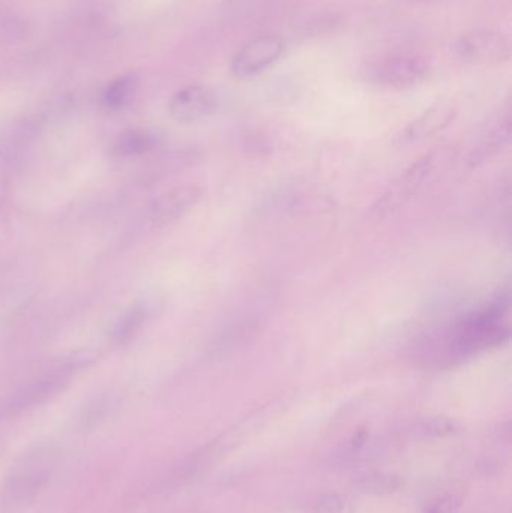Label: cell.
Wrapping results in <instances>:
<instances>
[{
    "label": "cell",
    "mask_w": 512,
    "mask_h": 513,
    "mask_svg": "<svg viewBox=\"0 0 512 513\" xmlns=\"http://www.w3.org/2000/svg\"><path fill=\"white\" fill-rule=\"evenodd\" d=\"M146 318H148V308L143 305H137L136 308H131L121 320L116 324L113 329V339L119 344H125L130 341L131 338L137 335L143 324H145Z\"/></svg>",
    "instance_id": "cell-14"
},
{
    "label": "cell",
    "mask_w": 512,
    "mask_h": 513,
    "mask_svg": "<svg viewBox=\"0 0 512 513\" xmlns=\"http://www.w3.org/2000/svg\"><path fill=\"white\" fill-rule=\"evenodd\" d=\"M115 408V401L112 398H101L100 401H95L94 404L89 405L83 413L80 423L85 428H94V426L100 425L106 417L112 413Z\"/></svg>",
    "instance_id": "cell-16"
},
{
    "label": "cell",
    "mask_w": 512,
    "mask_h": 513,
    "mask_svg": "<svg viewBox=\"0 0 512 513\" xmlns=\"http://www.w3.org/2000/svg\"><path fill=\"white\" fill-rule=\"evenodd\" d=\"M155 146V137L151 132L131 129L116 138L113 152L118 156H136L148 152Z\"/></svg>",
    "instance_id": "cell-12"
},
{
    "label": "cell",
    "mask_w": 512,
    "mask_h": 513,
    "mask_svg": "<svg viewBox=\"0 0 512 513\" xmlns=\"http://www.w3.org/2000/svg\"><path fill=\"white\" fill-rule=\"evenodd\" d=\"M416 431L428 438H449L460 435L464 425L458 419L448 416H431L416 425Z\"/></svg>",
    "instance_id": "cell-13"
},
{
    "label": "cell",
    "mask_w": 512,
    "mask_h": 513,
    "mask_svg": "<svg viewBox=\"0 0 512 513\" xmlns=\"http://www.w3.org/2000/svg\"><path fill=\"white\" fill-rule=\"evenodd\" d=\"M220 99L211 87L202 84L184 87L170 98L169 111L181 123H194L212 116L218 110Z\"/></svg>",
    "instance_id": "cell-8"
},
{
    "label": "cell",
    "mask_w": 512,
    "mask_h": 513,
    "mask_svg": "<svg viewBox=\"0 0 512 513\" xmlns=\"http://www.w3.org/2000/svg\"><path fill=\"white\" fill-rule=\"evenodd\" d=\"M401 482L395 476H377L367 477L364 480L365 491L376 492V494H385V492H394L395 489L400 488Z\"/></svg>",
    "instance_id": "cell-17"
},
{
    "label": "cell",
    "mask_w": 512,
    "mask_h": 513,
    "mask_svg": "<svg viewBox=\"0 0 512 513\" xmlns=\"http://www.w3.org/2000/svg\"><path fill=\"white\" fill-rule=\"evenodd\" d=\"M59 456L53 444L28 450L13 465L0 489V513H22L32 506L52 479Z\"/></svg>",
    "instance_id": "cell-2"
},
{
    "label": "cell",
    "mask_w": 512,
    "mask_h": 513,
    "mask_svg": "<svg viewBox=\"0 0 512 513\" xmlns=\"http://www.w3.org/2000/svg\"><path fill=\"white\" fill-rule=\"evenodd\" d=\"M509 339V290L500 291L484 308L476 309L442 330L436 339L437 362L455 365L499 347Z\"/></svg>",
    "instance_id": "cell-1"
},
{
    "label": "cell",
    "mask_w": 512,
    "mask_h": 513,
    "mask_svg": "<svg viewBox=\"0 0 512 513\" xmlns=\"http://www.w3.org/2000/svg\"><path fill=\"white\" fill-rule=\"evenodd\" d=\"M457 113V105L451 101H440L431 105L395 135V146H412V144L421 143L427 138L434 137L454 122Z\"/></svg>",
    "instance_id": "cell-7"
},
{
    "label": "cell",
    "mask_w": 512,
    "mask_h": 513,
    "mask_svg": "<svg viewBox=\"0 0 512 513\" xmlns=\"http://www.w3.org/2000/svg\"><path fill=\"white\" fill-rule=\"evenodd\" d=\"M430 74V63L424 57L397 54L376 63L370 69V80L386 89L403 90L419 86Z\"/></svg>",
    "instance_id": "cell-5"
},
{
    "label": "cell",
    "mask_w": 512,
    "mask_h": 513,
    "mask_svg": "<svg viewBox=\"0 0 512 513\" xmlns=\"http://www.w3.org/2000/svg\"><path fill=\"white\" fill-rule=\"evenodd\" d=\"M458 498L455 495L446 494L437 497L427 506L425 513H454L455 507L458 506Z\"/></svg>",
    "instance_id": "cell-19"
},
{
    "label": "cell",
    "mask_w": 512,
    "mask_h": 513,
    "mask_svg": "<svg viewBox=\"0 0 512 513\" xmlns=\"http://www.w3.org/2000/svg\"><path fill=\"white\" fill-rule=\"evenodd\" d=\"M70 380L68 369H58L35 380L34 383L26 386L25 389L17 392L8 401L7 411L10 414H19L23 411L34 408L35 405L43 404L47 399L55 396Z\"/></svg>",
    "instance_id": "cell-10"
},
{
    "label": "cell",
    "mask_w": 512,
    "mask_h": 513,
    "mask_svg": "<svg viewBox=\"0 0 512 513\" xmlns=\"http://www.w3.org/2000/svg\"><path fill=\"white\" fill-rule=\"evenodd\" d=\"M509 141H511V113L508 110L496 126L485 135L478 147L473 149L469 158L470 167H479L484 162L490 161L508 146Z\"/></svg>",
    "instance_id": "cell-11"
},
{
    "label": "cell",
    "mask_w": 512,
    "mask_h": 513,
    "mask_svg": "<svg viewBox=\"0 0 512 513\" xmlns=\"http://www.w3.org/2000/svg\"><path fill=\"white\" fill-rule=\"evenodd\" d=\"M137 81L133 75H125V77L118 78L113 81L109 87H107L106 93H104V102L107 107L110 108H121L130 102L133 98L134 90H136Z\"/></svg>",
    "instance_id": "cell-15"
},
{
    "label": "cell",
    "mask_w": 512,
    "mask_h": 513,
    "mask_svg": "<svg viewBox=\"0 0 512 513\" xmlns=\"http://www.w3.org/2000/svg\"><path fill=\"white\" fill-rule=\"evenodd\" d=\"M344 503L338 495L325 494L313 504L314 513H343Z\"/></svg>",
    "instance_id": "cell-18"
},
{
    "label": "cell",
    "mask_w": 512,
    "mask_h": 513,
    "mask_svg": "<svg viewBox=\"0 0 512 513\" xmlns=\"http://www.w3.org/2000/svg\"><path fill=\"white\" fill-rule=\"evenodd\" d=\"M455 53L470 65H500L511 57V44L503 33L476 29L464 33L455 42Z\"/></svg>",
    "instance_id": "cell-6"
},
{
    "label": "cell",
    "mask_w": 512,
    "mask_h": 513,
    "mask_svg": "<svg viewBox=\"0 0 512 513\" xmlns=\"http://www.w3.org/2000/svg\"><path fill=\"white\" fill-rule=\"evenodd\" d=\"M455 153L457 150L454 146L442 144L416 158L374 201L373 206L368 210V218L371 221H382L397 212L449 167V164L454 161Z\"/></svg>",
    "instance_id": "cell-3"
},
{
    "label": "cell",
    "mask_w": 512,
    "mask_h": 513,
    "mask_svg": "<svg viewBox=\"0 0 512 513\" xmlns=\"http://www.w3.org/2000/svg\"><path fill=\"white\" fill-rule=\"evenodd\" d=\"M286 44L280 36L259 35L242 44L230 60V74L236 80H251L280 62Z\"/></svg>",
    "instance_id": "cell-4"
},
{
    "label": "cell",
    "mask_w": 512,
    "mask_h": 513,
    "mask_svg": "<svg viewBox=\"0 0 512 513\" xmlns=\"http://www.w3.org/2000/svg\"><path fill=\"white\" fill-rule=\"evenodd\" d=\"M202 198L199 186L184 185L170 189L157 198L149 207V221L155 227H164L190 212Z\"/></svg>",
    "instance_id": "cell-9"
}]
</instances>
